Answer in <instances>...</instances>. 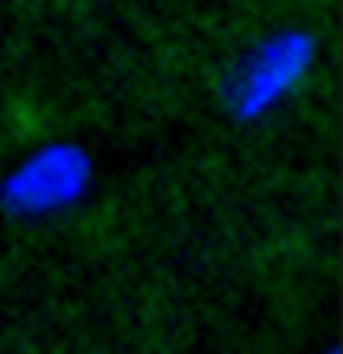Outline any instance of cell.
Wrapping results in <instances>:
<instances>
[{
    "label": "cell",
    "instance_id": "cell-2",
    "mask_svg": "<svg viewBox=\"0 0 343 354\" xmlns=\"http://www.w3.org/2000/svg\"><path fill=\"white\" fill-rule=\"evenodd\" d=\"M312 53L315 42L305 32H284L264 42L246 63V70L239 73L236 97H233L236 111L243 118H260L264 111H271L305 77V70L312 66Z\"/></svg>",
    "mask_w": 343,
    "mask_h": 354
},
{
    "label": "cell",
    "instance_id": "cell-1",
    "mask_svg": "<svg viewBox=\"0 0 343 354\" xmlns=\"http://www.w3.org/2000/svg\"><path fill=\"white\" fill-rule=\"evenodd\" d=\"M90 185L87 153L77 146H46L28 156L4 185V205L14 216H46L77 202Z\"/></svg>",
    "mask_w": 343,
    "mask_h": 354
}]
</instances>
